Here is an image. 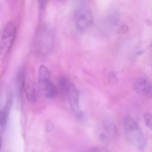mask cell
I'll return each mask as SVG.
<instances>
[{
    "mask_svg": "<svg viewBox=\"0 0 152 152\" xmlns=\"http://www.w3.org/2000/svg\"><path fill=\"white\" fill-rule=\"evenodd\" d=\"M124 129L128 142L140 150L145 148L147 140L138 123L132 117L128 116L124 121Z\"/></svg>",
    "mask_w": 152,
    "mask_h": 152,
    "instance_id": "6da1fadb",
    "label": "cell"
},
{
    "mask_svg": "<svg viewBox=\"0 0 152 152\" xmlns=\"http://www.w3.org/2000/svg\"><path fill=\"white\" fill-rule=\"evenodd\" d=\"M76 3L74 15L75 26L80 31H84L92 25V13L83 0H76Z\"/></svg>",
    "mask_w": 152,
    "mask_h": 152,
    "instance_id": "7a4b0ae2",
    "label": "cell"
},
{
    "mask_svg": "<svg viewBox=\"0 0 152 152\" xmlns=\"http://www.w3.org/2000/svg\"><path fill=\"white\" fill-rule=\"evenodd\" d=\"M54 42V35L52 31L47 27L42 28L39 31L36 37V50L42 55L48 54L52 49Z\"/></svg>",
    "mask_w": 152,
    "mask_h": 152,
    "instance_id": "3957f363",
    "label": "cell"
},
{
    "mask_svg": "<svg viewBox=\"0 0 152 152\" xmlns=\"http://www.w3.org/2000/svg\"><path fill=\"white\" fill-rule=\"evenodd\" d=\"M16 31V26L12 22L8 23L3 29L0 40L1 55L2 56H5L12 48L15 39Z\"/></svg>",
    "mask_w": 152,
    "mask_h": 152,
    "instance_id": "277c9868",
    "label": "cell"
},
{
    "mask_svg": "<svg viewBox=\"0 0 152 152\" xmlns=\"http://www.w3.org/2000/svg\"><path fill=\"white\" fill-rule=\"evenodd\" d=\"M66 94L68 96L71 109L79 119L82 118L83 114L80 107V92L73 83H71Z\"/></svg>",
    "mask_w": 152,
    "mask_h": 152,
    "instance_id": "5b68a950",
    "label": "cell"
},
{
    "mask_svg": "<svg viewBox=\"0 0 152 152\" xmlns=\"http://www.w3.org/2000/svg\"><path fill=\"white\" fill-rule=\"evenodd\" d=\"M134 89L139 95L148 97L152 96V83L145 77H139L136 80Z\"/></svg>",
    "mask_w": 152,
    "mask_h": 152,
    "instance_id": "8992f818",
    "label": "cell"
},
{
    "mask_svg": "<svg viewBox=\"0 0 152 152\" xmlns=\"http://www.w3.org/2000/svg\"><path fill=\"white\" fill-rule=\"evenodd\" d=\"M12 103L13 96L12 92H9L8 95L7 100L6 102V104L4 108L1 111L0 114V127L1 131L4 130L7 126L8 118L12 105Z\"/></svg>",
    "mask_w": 152,
    "mask_h": 152,
    "instance_id": "52a82bcc",
    "label": "cell"
},
{
    "mask_svg": "<svg viewBox=\"0 0 152 152\" xmlns=\"http://www.w3.org/2000/svg\"><path fill=\"white\" fill-rule=\"evenodd\" d=\"M42 92L48 98H53L57 94V89L50 79L39 82Z\"/></svg>",
    "mask_w": 152,
    "mask_h": 152,
    "instance_id": "ba28073f",
    "label": "cell"
},
{
    "mask_svg": "<svg viewBox=\"0 0 152 152\" xmlns=\"http://www.w3.org/2000/svg\"><path fill=\"white\" fill-rule=\"evenodd\" d=\"M16 89L19 101L23 104V93L25 89V75L23 69L18 70L16 76Z\"/></svg>",
    "mask_w": 152,
    "mask_h": 152,
    "instance_id": "9c48e42d",
    "label": "cell"
},
{
    "mask_svg": "<svg viewBox=\"0 0 152 152\" xmlns=\"http://www.w3.org/2000/svg\"><path fill=\"white\" fill-rule=\"evenodd\" d=\"M115 132V127L113 124H106L104 125L103 130L99 134V138L102 142L108 143Z\"/></svg>",
    "mask_w": 152,
    "mask_h": 152,
    "instance_id": "30bf717a",
    "label": "cell"
},
{
    "mask_svg": "<svg viewBox=\"0 0 152 152\" xmlns=\"http://www.w3.org/2000/svg\"><path fill=\"white\" fill-rule=\"evenodd\" d=\"M25 91L28 101L31 104L36 103L37 101V94L34 86L31 83L26 85Z\"/></svg>",
    "mask_w": 152,
    "mask_h": 152,
    "instance_id": "8fae6325",
    "label": "cell"
},
{
    "mask_svg": "<svg viewBox=\"0 0 152 152\" xmlns=\"http://www.w3.org/2000/svg\"><path fill=\"white\" fill-rule=\"evenodd\" d=\"M51 77V73L49 69L44 65L40 66L39 70V82L49 80Z\"/></svg>",
    "mask_w": 152,
    "mask_h": 152,
    "instance_id": "7c38bea8",
    "label": "cell"
},
{
    "mask_svg": "<svg viewBox=\"0 0 152 152\" xmlns=\"http://www.w3.org/2000/svg\"><path fill=\"white\" fill-rule=\"evenodd\" d=\"M59 87L63 91L66 93L72 83L70 82L69 79L65 76H61L58 80Z\"/></svg>",
    "mask_w": 152,
    "mask_h": 152,
    "instance_id": "4fadbf2b",
    "label": "cell"
},
{
    "mask_svg": "<svg viewBox=\"0 0 152 152\" xmlns=\"http://www.w3.org/2000/svg\"><path fill=\"white\" fill-rule=\"evenodd\" d=\"M144 121L146 126L152 130V114L147 113L144 115Z\"/></svg>",
    "mask_w": 152,
    "mask_h": 152,
    "instance_id": "5bb4252c",
    "label": "cell"
},
{
    "mask_svg": "<svg viewBox=\"0 0 152 152\" xmlns=\"http://www.w3.org/2000/svg\"><path fill=\"white\" fill-rule=\"evenodd\" d=\"M46 131L47 132H50L52 131L54 129V124L53 123L50 121H48L46 124Z\"/></svg>",
    "mask_w": 152,
    "mask_h": 152,
    "instance_id": "9a60e30c",
    "label": "cell"
},
{
    "mask_svg": "<svg viewBox=\"0 0 152 152\" xmlns=\"http://www.w3.org/2000/svg\"><path fill=\"white\" fill-rule=\"evenodd\" d=\"M40 7L41 9H43L47 6L49 0H39Z\"/></svg>",
    "mask_w": 152,
    "mask_h": 152,
    "instance_id": "2e32d148",
    "label": "cell"
},
{
    "mask_svg": "<svg viewBox=\"0 0 152 152\" xmlns=\"http://www.w3.org/2000/svg\"><path fill=\"white\" fill-rule=\"evenodd\" d=\"M60 1H64V0H60Z\"/></svg>",
    "mask_w": 152,
    "mask_h": 152,
    "instance_id": "e0dca14e",
    "label": "cell"
},
{
    "mask_svg": "<svg viewBox=\"0 0 152 152\" xmlns=\"http://www.w3.org/2000/svg\"></svg>",
    "mask_w": 152,
    "mask_h": 152,
    "instance_id": "ac0fdd59",
    "label": "cell"
}]
</instances>
